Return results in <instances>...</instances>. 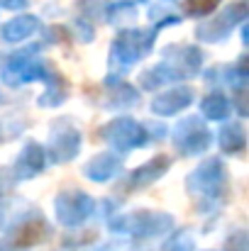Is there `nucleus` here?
<instances>
[{"label":"nucleus","mask_w":249,"mask_h":251,"mask_svg":"<svg viewBox=\"0 0 249 251\" xmlns=\"http://www.w3.org/2000/svg\"><path fill=\"white\" fill-rule=\"evenodd\" d=\"M47 164H49V161H47L44 147H42L39 142L29 139V142H25L22 151L17 154V159H15V164H12V173H15L17 180H29V178L39 176Z\"/></svg>","instance_id":"nucleus-14"},{"label":"nucleus","mask_w":249,"mask_h":251,"mask_svg":"<svg viewBox=\"0 0 249 251\" xmlns=\"http://www.w3.org/2000/svg\"><path fill=\"white\" fill-rule=\"evenodd\" d=\"M183 17L173 10H166V7H149V22H154V29H164V27H171V25H178Z\"/></svg>","instance_id":"nucleus-20"},{"label":"nucleus","mask_w":249,"mask_h":251,"mask_svg":"<svg viewBox=\"0 0 249 251\" xmlns=\"http://www.w3.org/2000/svg\"><path fill=\"white\" fill-rule=\"evenodd\" d=\"M17 183H20V180L15 178L12 168L0 166V198H7V195L12 193V188H15Z\"/></svg>","instance_id":"nucleus-23"},{"label":"nucleus","mask_w":249,"mask_h":251,"mask_svg":"<svg viewBox=\"0 0 249 251\" xmlns=\"http://www.w3.org/2000/svg\"><path fill=\"white\" fill-rule=\"evenodd\" d=\"M0 251H12V249H10V247H7V244H5V239L0 242Z\"/></svg>","instance_id":"nucleus-25"},{"label":"nucleus","mask_w":249,"mask_h":251,"mask_svg":"<svg viewBox=\"0 0 249 251\" xmlns=\"http://www.w3.org/2000/svg\"><path fill=\"white\" fill-rule=\"evenodd\" d=\"M122 2H132L135 5V2H142V0H122Z\"/></svg>","instance_id":"nucleus-26"},{"label":"nucleus","mask_w":249,"mask_h":251,"mask_svg":"<svg viewBox=\"0 0 249 251\" xmlns=\"http://www.w3.org/2000/svg\"><path fill=\"white\" fill-rule=\"evenodd\" d=\"M39 27H42L39 17H34V15H17V17H12L7 25H2L0 37H2L5 42H22V39L37 34Z\"/></svg>","instance_id":"nucleus-18"},{"label":"nucleus","mask_w":249,"mask_h":251,"mask_svg":"<svg viewBox=\"0 0 249 251\" xmlns=\"http://www.w3.org/2000/svg\"><path fill=\"white\" fill-rule=\"evenodd\" d=\"M186 190L195 200L198 210H220L230 193V176L225 171L222 159H205L186 178Z\"/></svg>","instance_id":"nucleus-2"},{"label":"nucleus","mask_w":249,"mask_h":251,"mask_svg":"<svg viewBox=\"0 0 249 251\" xmlns=\"http://www.w3.org/2000/svg\"><path fill=\"white\" fill-rule=\"evenodd\" d=\"M100 90V98H98V105L105 107L108 112H125V110H132L139 105L142 95L139 90L132 83H127L122 76H108L103 85L98 88Z\"/></svg>","instance_id":"nucleus-10"},{"label":"nucleus","mask_w":249,"mask_h":251,"mask_svg":"<svg viewBox=\"0 0 249 251\" xmlns=\"http://www.w3.org/2000/svg\"><path fill=\"white\" fill-rule=\"evenodd\" d=\"M166 134L164 125H149L139 122L135 117H115L103 127V139L112 147L117 154H127L135 149H142L152 142H159Z\"/></svg>","instance_id":"nucleus-4"},{"label":"nucleus","mask_w":249,"mask_h":251,"mask_svg":"<svg viewBox=\"0 0 249 251\" xmlns=\"http://www.w3.org/2000/svg\"><path fill=\"white\" fill-rule=\"evenodd\" d=\"M61 251H71V249H61Z\"/></svg>","instance_id":"nucleus-27"},{"label":"nucleus","mask_w":249,"mask_h":251,"mask_svg":"<svg viewBox=\"0 0 249 251\" xmlns=\"http://www.w3.org/2000/svg\"><path fill=\"white\" fill-rule=\"evenodd\" d=\"M218 144L220 151L225 156H242L247 149V129L240 120H222L220 134H218Z\"/></svg>","instance_id":"nucleus-16"},{"label":"nucleus","mask_w":249,"mask_h":251,"mask_svg":"<svg viewBox=\"0 0 249 251\" xmlns=\"http://www.w3.org/2000/svg\"><path fill=\"white\" fill-rule=\"evenodd\" d=\"M232 100L227 95V90L222 88H210L203 100H200V117L203 120H213V122H222L227 117H232Z\"/></svg>","instance_id":"nucleus-17"},{"label":"nucleus","mask_w":249,"mask_h":251,"mask_svg":"<svg viewBox=\"0 0 249 251\" xmlns=\"http://www.w3.org/2000/svg\"><path fill=\"white\" fill-rule=\"evenodd\" d=\"M108 229L144 242L157 239L173 229V217L162 210H115L108 217Z\"/></svg>","instance_id":"nucleus-3"},{"label":"nucleus","mask_w":249,"mask_h":251,"mask_svg":"<svg viewBox=\"0 0 249 251\" xmlns=\"http://www.w3.org/2000/svg\"><path fill=\"white\" fill-rule=\"evenodd\" d=\"M171 164H173V159H171V156H166V154H157V156H154V159H149L147 164H142V166L135 168L132 173H127V176H125V180H122L117 188H127V190H125V195H130V193H135V190H144L147 185L157 183L166 171L171 168Z\"/></svg>","instance_id":"nucleus-13"},{"label":"nucleus","mask_w":249,"mask_h":251,"mask_svg":"<svg viewBox=\"0 0 249 251\" xmlns=\"http://www.w3.org/2000/svg\"><path fill=\"white\" fill-rule=\"evenodd\" d=\"M44 151H47V161H52V164H69L71 159H76L79 151H81L79 125L71 122L69 117H59L52 125L49 144L44 147Z\"/></svg>","instance_id":"nucleus-9"},{"label":"nucleus","mask_w":249,"mask_h":251,"mask_svg":"<svg viewBox=\"0 0 249 251\" xmlns=\"http://www.w3.org/2000/svg\"><path fill=\"white\" fill-rule=\"evenodd\" d=\"M122 166H125V159L122 154L117 151H100L95 154L85 166H83V176L95 180V183H108L110 178H115L117 173H122Z\"/></svg>","instance_id":"nucleus-15"},{"label":"nucleus","mask_w":249,"mask_h":251,"mask_svg":"<svg viewBox=\"0 0 249 251\" xmlns=\"http://www.w3.org/2000/svg\"><path fill=\"white\" fill-rule=\"evenodd\" d=\"M195 100V90L188 88V85H173V88H162L154 100L149 102V112L152 115H159V117H171V115H178L183 112L188 105H193Z\"/></svg>","instance_id":"nucleus-12"},{"label":"nucleus","mask_w":249,"mask_h":251,"mask_svg":"<svg viewBox=\"0 0 249 251\" xmlns=\"http://www.w3.org/2000/svg\"><path fill=\"white\" fill-rule=\"evenodd\" d=\"M159 29H120L115 42L110 44V74L112 76H125L127 69H132L139 59H144L154 42H157Z\"/></svg>","instance_id":"nucleus-5"},{"label":"nucleus","mask_w":249,"mask_h":251,"mask_svg":"<svg viewBox=\"0 0 249 251\" xmlns=\"http://www.w3.org/2000/svg\"><path fill=\"white\" fill-rule=\"evenodd\" d=\"M220 251H249V242H247V232L240 227V229H235L227 239H225V244H222V249Z\"/></svg>","instance_id":"nucleus-22"},{"label":"nucleus","mask_w":249,"mask_h":251,"mask_svg":"<svg viewBox=\"0 0 249 251\" xmlns=\"http://www.w3.org/2000/svg\"><path fill=\"white\" fill-rule=\"evenodd\" d=\"M0 232L5 234V244L10 249L20 251L44 242L52 234V225L37 205L12 198L0 202Z\"/></svg>","instance_id":"nucleus-1"},{"label":"nucleus","mask_w":249,"mask_h":251,"mask_svg":"<svg viewBox=\"0 0 249 251\" xmlns=\"http://www.w3.org/2000/svg\"><path fill=\"white\" fill-rule=\"evenodd\" d=\"M56 207V222L66 229H76L83 227L88 220H93L98 212V200L90 198L88 193H83L79 188H66L56 195L54 200Z\"/></svg>","instance_id":"nucleus-6"},{"label":"nucleus","mask_w":249,"mask_h":251,"mask_svg":"<svg viewBox=\"0 0 249 251\" xmlns=\"http://www.w3.org/2000/svg\"><path fill=\"white\" fill-rule=\"evenodd\" d=\"M139 251H142V249H139Z\"/></svg>","instance_id":"nucleus-28"},{"label":"nucleus","mask_w":249,"mask_h":251,"mask_svg":"<svg viewBox=\"0 0 249 251\" xmlns=\"http://www.w3.org/2000/svg\"><path fill=\"white\" fill-rule=\"evenodd\" d=\"M171 144L181 156H198L210 149L213 132L203 117H183L171 127Z\"/></svg>","instance_id":"nucleus-7"},{"label":"nucleus","mask_w":249,"mask_h":251,"mask_svg":"<svg viewBox=\"0 0 249 251\" xmlns=\"http://www.w3.org/2000/svg\"><path fill=\"white\" fill-rule=\"evenodd\" d=\"M29 5V0H0V7H7V10H25Z\"/></svg>","instance_id":"nucleus-24"},{"label":"nucleus","mask_w":249,"mask_h":251,"mask_svg":"<svg viewBox=\"0 0 249 251\" xmlns=\"http://www.w3.org/2000/svg\"><path fill=\"white\" fill-rule=\"evenodd\" d=\"M164 61L176 71V76L181 81H186V78H193L200 74L205 54H203V49L191 47V44H173V47L164 49Z\"/></svg>","instance_id":"nucleus-11"},{"label":"nucleus","mask_w":249,"mask_h":251,"mask_svg":"<svg viewBox=\"0 0 249 251\" xmlns=\"http://www.w3.org/2000/svg\"><path fill=\"white\" fill-rule=\"evenodd\" d=\"M162 251H195V237L191 229H171L164 239Z\"/></svg>","instance_id":"nucleus-19"},{"label":"nucleus","mask_w":249,"mask_h":251,"mask_svg":"<svg viewBox=\"0 0 249 251\" xmlns=\"http://www.w3.org/2000/svg\"><path fill=\"white\" fill-rule=\"evenodd\" d=\"M245 20H247V2L245 0H235L222 12H218V15L208 17L205 22H200L195 27V39L208 42V44L225 42L237 25H245Z\"/></svg>","instance_id":"nucleus-8"},{"label":"nucleus","mask_w":249,"mask_h":251,"mask_svg":"<svg viewBox=\"0 0 249 251\" xmlns=\"http://www.w3.org/2000/svg\"><path fill=\"white\" fill-rule=\"evenodd\" d=\"M222 0H186L183 2V10L188 17H205L210 15Z\"/></svg>","instance_id":"nucleus-21"}]
</instances>
